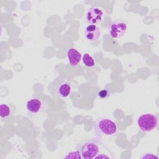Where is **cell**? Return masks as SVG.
I'll list each match as a JSON object with an SVG mask.
<instances>
[{
	"instance_id": "6da1fadb",
	"label": "cell",
	"mask_w": 159,
	"mask_h": 159,
	"mask_svg": "<svg viewBox=\"0 0 159 159\" xmlns=\"http://www.w3.org/2000/svg\"><path fill=\"white\" fill-rule=\"evenodd\" d=\"M95 129L99 134L108 137L114 136L118 132L116 123L107 117H102L98 120L95 124Z\"/></svg>"
},
{
	"instance_id": "7a4b0ae2",
	"label": "cell",
	"mask_w": 159,
	"mask_h": 159,
	"mask_svg": "<svg viewBox=\"0 0 159 159\" xmlns=\"http://www.w3.org/2000/svg\"><path fill=\"white\" fill-rule=\"evenodd\" d=\"M139 129L143 132H150L158 125L157 117L152 113H145L139 117L137 120Z\"/></svg>"
},
{
	"instance_id": "3957f363",
	"label": "cell",
	"mask_w": 159,
	"mask_h": 159,
	"mask_svg": "<svg viewBox=\"0 0 159 159\" xmlns=\"http://www.w3.org/2000/svg\"><path fill=\"white\" fill-rule=\"evenodd\" d=\"M128 29L127 23L123 20L112 21L109 25V33L112 39H120L127 32Z\"/></svg>"
},
{
	"instance_id": "277c9868",
	"label": "cell",
	"mask_w": 159,
	"mask_h": 159,
	"mask_svg": "<svg viewBox=\"0 0 159 159\" xmlns=\"http://www.w3.org/2000/svg\"><path fill=\"white\" fill-rule=\"evenodd\" d=\"M98 143L94 140L86 141L81 147V155L83 158H94L99 152Z\"/></svg>"
},
{
	"instance_id": "5b68a950",
	"label": "cell",
	"mask_w": 159,
	"mask_h": 159,
	"mask_svg": "<svg viewBox=\"0 0 159 159\" xmlns=\"http://www.w3.org/2000/svg\"><path fill=\"white\" fill-rule=\"evenodd\" d=\"M104 12L103 9L98 6L89 8L86 12L85 18L88 23L92 25L100 24L104 19Z\"/></svg>"
},
{
	"instance_id": "8992f818",
	"label": "cell",
	"mask_w": 159,
	"mask_h": 159,
	"mask_svg": "<svg viewBox=\"0 0 159 159\" xmlns=\"http://www.w3.org/2000/svg\"><path fill=\"white\" fill-rule=\"evenodd\" d=\"M84 36L90 42H96L101 38V29L96 25L90 24L86 27L84 30Z\"/></svg>"
},
{
	"instance_id": "52a82bcc",
	"label": "cell",
	"mask_w": 159,
	"mask_h": 159,
	"mask_svg": "<svg viewBox=\"0 0 159 159\" xmlns=\"http://www.w3.org/2000/svg\"><path fill=\"white\" fill-rule=\"evenodd\" d=\"M67 58L71 66H76L81 60V53L75 48H70L67 51Z\"/></svg>"
},
{
	"instance_id": "ba28073f",
	"label": "cell",
	"mask_w": 159,
	"mask_h": 159,
	"mask_svg": "<svg viewBox=\"0 0 159 159\" xmlns=\"http://www.w3.org/2000/svg\"><path fill=\"white\" fill-rule=\"evenodd\" d=\"M42 107V102L38 98H32L27 101L26 108L28 112L31 114L38 113Z\"/></svg>"
},
{
	"instance_id": "9c48e42d",
	"label": "cell",
	"mask_w": 159,
	"mask_h": 159,
	"mask_svg": "<svg viewBox=\"0 0 159 159\" xmlns=\"http://www.w3.org/2000/svg\"><path fill=\"white\" fill-rule=\"evenodd\" d=\"M71 91V85L66 81L61 82L57 88V94L61 98H66L69 96Z\"/></svg>"
},
{
	"instance_id": "30bf717a",
	"label": "cell",
	"mask_w": 159,
	"mask_h": 159,
	"mask_svg": "<svg viewBox=\"0 0 159 159\" xmlns=\"http://www.w3.org/2000/svg\"><path fill=\"white\" fill-rule=\"evenodd\" d=\"M82 60L84 65L89 68H92L94 66L96 65V62L93 57L88 53L84 54Z\"/></svg>"
},
{
	"instance_id": "8fae6325",
	"label": "cell",
	"mask_w": 159,
	"mask_h": 159,
	"mask_svg": "<svg viewBox=\"0 0 159 159\" xmlns=\"http://www.w3.org/2000/svg\"><path fill=\"white\" fill-rule=\"evenodd\" d=\"M11 114V108L6 104L0 105V116L2 119L7 118Z\"/></svg>"
},
{
	"instance_id": "7c38bea8",
	"label": "cell",
	"mask_w": 159,
	"mask_h": 159,
	"mask_svg": "<svg viewBox=\"0 0 159 159\" xmlns=\"http://www.w3.org/2000/svg\"><path fill=\"white\" fill-rule=\"evenodd\" d=\"M81 153H80V152L75 150V151H71L69 153H68L65 157L64 158H81Z\"/></svg>"
},
{
	"instance_id": "4fadbf2b",
	"label": "cell",
	"mask_w": 159,
	"mask_h": 159,
	"mask_svg": "<svg viewBox=\"0 0 159 159\" xmlns=\"http://www.w3.org/2000/svg\"><path fill=\"white\" fill-rule=\"evenodd\" d=\"M98 95L101 99H106L110 96V93L107 89H104L100 90L98 93Z\"/></svg>"
},
{
	"instance_id": "5bb4252c",
	"label": "cell",
	"mask_w": 159,
	"mask_h": 159,
	"mask_svg": "<svg viewBox=\"0 0 159 159\" xmlns=\"http://www.w3.org/2000/svg\"><path fill=\"white\" fill-rule=\"evenodd\" d=\"M158 158V156L152 153H145V155H143L141 158Z\"/></svg>"
},
{
	"instance_id": "9a60e30c",
	"label": "cell",
	"mask_w": 159,
	"mask_h": 159,
	"mask_svg": "<svg viewBox=\"0 0 159 159\" xmlns=\"http://www.w3.org/2000/svg\"><path fill=\"white\" fill-rule=\"evenodd\" d=\"M95 158H109L110 157L109 156H107L106 155H104V154H101V155H98L94 157Z\"/></svg>"
}]
</instances>
